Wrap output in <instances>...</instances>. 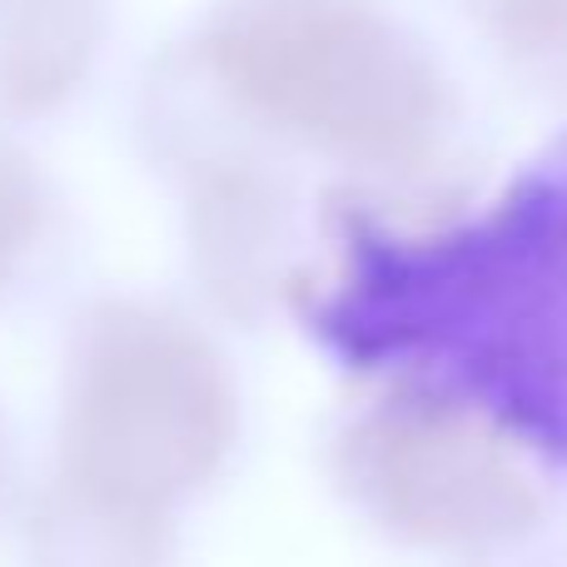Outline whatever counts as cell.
Segmentation results:
<instances>
[{
	"label": "cell",
	"mask_w": 567,
	"mask_h": 567,
	"mask_svg": "<svg viewBox=\"0 0 567 567\" xmlns=\"http://www.w3.org/2000/svg\"><path fill=\"white\" fill-rule=\"evenodd\" d=\"M199 353L175 329L140 313L95 319L75 369L65 419L70 483L115 508L199 473V453H215V389L199 393Z\"/></svg>",
	"instance_id": "6da1fadb"
},
{
	"label": "cell",
	"mask_w": 567,
	"mask_h": 567,
	"mask_svg": "<svg viewBox=\"0 0 567 567\" xmlns=\"http://www.w3.org/2000/svg\"><path fill=\"white\" fill-rule=\"evenodd\" d=\"M95 50L90 0H16L0 20V105L35 115L75 90Z\"/></svg>",
	"instance_id": "7a4b0ae2"
},
{
	"label": "cell",
	"mask_w": 567,
	"mask_h": 567,
	"mask_svg": "<svg viewBox=\"0 0 567 567\" xmlns=\"http://www.w3.org/2000/svg\"><path fill=\"white\" fill-rule=\"evenodd\" d=\"M40 215H45V195L20 150L0 145V284L20 265L30 239L40 235Z\"/></svg>",
	"instance_id": "3957f363"
},
{
	"label": "cell",
	"mask_w": 567,
	"mask_h": 567,
	"mask_svg": "<svg viewBox=\"0 0 567 567\" xmlns=\"http://www.w3.org/2000/svg\"><path fill=\"white\" fill-rule=\"evenodd\" d=\"M0 478H6V433H0Z\"/></svg>",
	"instance_id": "277c9868"
}]
</instances>
